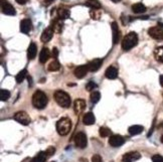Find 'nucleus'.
<instances>
[{
    "instance_id": "14",
    "label": "nucleus",
    "mask_w": 163,
    "mask_h": 162,
    "mask_svg": "<svg viewBox=\"0 0 163 162\" xmlns=\"http://www.w3.org/2000/svg\"><path fill=\"white\" fill-rule=\"evenodd\" d=\"M31 28H32V23L30 19L21 20V22H20V31H21L22 33L27 34L28 32L31 30Z\"/></svg>"
},
{
    "instance_id": "22",
    "label": "nucleus",
    "mask_w": 163,
    "mask_h": 162,
    "mask_svg": "<svg viewBox=\"0 0 163 162\" xmlns=\"http://www.w3.org/2000/svg\"><path fill=\"white\" fill-rule=\"evenodd\" d=\"M58 15H59V18L62 20V19H68L70 18L71 16V12L67 8H59L58 10Z\"/></svg>"
},
{
    "instance_id": "26",
    "label": "nucleus",
    "mask_w": 163,
    "mask_h": 162,
    "mask_svg": "<svg viewBox=\"0 0 163 162\" xmlns=\"http://www.w3.org/2000/svg\"><path fill=\"white\" fill-rule=\"evenodd\" d=\"M85 4L87 6L93 8V9H100L102 6L100 1H98V0H87Z\"/></svg>"
},
{
    "instance_id": "13",
    "label": "nucleus",
    "mask_w": 163,
    "mask_h": 162,
    "mask_svg": "<svg viewBox=\"0 0 163 162\" xmlns=\"http://www.w3.org/2000/svg\"><path fill=\"white\" fill-rule=\"evenodd\" d=\"M54 32L55 30L52 29V27H48L46 29H44L42 33V36H40V40L42 42H48L54 36Z\"/></svg>"
},
{
    "instance_id": "11",
    "label": "nucleus",
    "mask_w": 163,
    "mask_h": 162,
    "mask_svg": "<svg viewBox=\"0 0 163 162\" xmlns=\"http://www.w3.org/2000/svg\"><path fill=\"white\" fill-rule=\"evenodd\" d=\"M88 72H89L88 64H82V66H79L78 68H76L74 74L76 76V78L83 79L84 77L88 74Z\"/></svg>"
},
{
    "instance_id": "19",
    "label": "nucleus",
    "mask_w": 163,
    "mask_h": 162,
    "mask_svg": "<svg viewBox=\"0 0 163 162\" xmlns=\"http://www.w3.org/2000/svg\"><path fill=\"white\" fill-rule=\"evenodd\" d=\"M50 58H51V52L48 50V48L43 47L39 55V62L42 63H46Z\"/></svg>"
},
{
    "instance_id": "8",
    "label": "nucleus",
    "mask_w": 163,
    "mask_h": 162,
    "mask_svg": "<svg viewBox=\"0 0 163 162\" xmlns=\"http://www.w3.org/2000/svg\"><path fill=\"white\" fill-rule=\"evenodd\" d=\"M1 9L2 12L6 15H15V8L7 2V0H1Z\"/></svg>"
},
{
    "instance_id": "38",
    "label": "nucleus",
    "mask_w": 163,
    "mask_h": 162,
    "mask_svg": "<svg viewBox=\"0 0 163 162\" xmlns=\"http://www.w3.org/2000/svg\"><path fill=\"white\" fill-rule=\"evenodd\" d=\"M54 1H55V0H44L43 4H44V5H46V6H48V5H50V4H51Z\"/></svg>"
},
{
    "instance_id": "3",
    "label": "nucleus",
    "mask_w": 163,
    "mask_h": 162,
    "mask_svg": "<svg viewBox=\"0 0 163 162\" xmlns=\"http://www.w3.org/2000/svg\"><path fill=\"white\" fill-rule=\"evenodd\" d=\"M72 129V122L68 118H62L56 123V131L60 136H66Z\"/></svg>"
},
{
    "instance_id": "28",
    "label": "nucleus",
    "mask_w": 163,
    "mask_h": 162,
    "mask_svg": "<svg viewBox=\"0 0 163 162\" xmlns=\"http://www.w3.org/2000/svg\"><path fill=\"white\" fill-rule=\"evenodd\" d=\"M26 76H27V71L26 70H22V71H20L17 76H16V82H17L18 84L20 83H22L23 82V80L26 78Z\"/></svg>"
},
{
    "instance_id": "33",
    "label": "nucleus",
    "mask_w": 163,
    "mask_h": 162,
    "mask_svg": "<svg viewBox=\"0 0 163 162\" xmlns=\"http://www.w3.org/2000/svg\"><path fill=\"white\" fill-rule=\"evenodd\" d=\"M96 88H97V85L94 82H92V81H90V82L86 85V90L87 91H93L94 89H96Z\"/></svg>"
},
{
    "instance_id": "5",
    "label": "nucleus",
    "mask_w": 163,
    "mask_h": 162,
    "mask_svg": "<svg viewBox=\"0 0 163 162\" xmlns=\"http://www.w3.org/2000/svg\"><path fill=\"white\" fill-rule=\"evenodd\" d=\"M14 119L17 121L18 123L24 125V126H26V125H29L30 121H31L30 117L28 116L27 113L24 112V111H19L17 113H15Z\"/></svg>"
},
{
    "instance_id": "10",
    "label": "nucleus",
    "mask_w": 163,
    "mask_h": 162,
    "mask_svg": "<svg viewBox=\"0 0 163 162\" xmlns=\"http://www.w3.org/2000/svg\"><path fill=\"white\" fill-rule=\"evenodd\" d=\"M141 158V154L139 152H129V153H126L124 154V156L122 157V161L123 162H134L138 159Z\"/></svg>"
},
{
    "instance_id": "41",
    "label": "nucleus",
    "mask_w": 163,
    "mask_h": 162,
    "mask_svg": "<svg viewBox=\"0 0 163 162\" xmlns=\"http://www.w3.org/2000/svg\"><path fill=\"white\" fill-rule=\"evenodd\" d=\"M112 1H113L114 3H118V2H120L121 0H112Z\"/></svg>"
},
{
    "instance_id": "23",
    "label": "nucleus",
    "mask_w": 163,
    "mask_h": 162,
    "mask_svg": "<svg viewBox=\"0 0 163 162\" xmlns=\"http://www.w3.org/2000/svg\"><path fill=\"white\" fill-rule=\"evenodd\" d=\"M132 11L134 13H143L146 11V6L142 3H135L132 5Z\"/></svg>"
},
{
    "instance_id": "36",
    "label": "nucleus",
    "mask_w": 163,
    "mask_h": 162,
    "mask_svg": "<svg viewBox=\"0 0 163 162\" xmlns=\"http://www.w3.org/2000/svg\"><path fill=\"white\" fill-rule=\"evenodd\" d=\"M55 152V149L54 147H48L47 150L46 151V153L47 156H51Z\"/></svg>"
},
{
    "instance_id": "1",
    "label": "nucleus",
    "mask_w": 163,
    "mask_h": 162,
    "mask_svg": "<svg viewBox=\"0 0 163 162\" xmlns=\"http://www.w3.org/2000/svg\"><path fill=\"white\" fill-rule=\"evenodd\" d=\"M47 104V97L42 91H36L32 96V105L36 109H43Z\"/></svg>"
},
{
    "instance_id": "9",
    "label": "nucleus",
    "mask_w": 163,
    "mask_h": 162,
    "mask_svg": "<svg viewBox=\"0 0 163 162\" xmlns=\"http://www.w3.org/2000/svg\"><path fill=\"white\" fill-rule=\"evenodd\" d=\"M125 139L120 135H113L110 137L109 139V144L111 145L112 147H120L124 144Z\"/></svg>"
},
{
    "instance_id": "30",
    "label": "nucleus",
    "mask_w": 163,
    "mask_h": 162,
    "mask_svg": "<svg viewBox=\"0 0 163 162\" xmlns=\"http://www.w3.org/2000/svg\"><path fill=\"white\" fill-rule=\"evenodd\" d=\"M9 98H10V92L8 90L1 89L0 90V99H1V101H7Z\"/></svg>"
},
{
    "instance_id": "40",
    "label": "nucleus",
    "mask_w": 163,
    "mask_h": 162,
    "mask_svg": "<svg viewBox=\"0 0 163 162\" xmlns=\"http://www.w3.org/2000/svg\"><path fill=\"white\" fill-rule=\"evenodd\" d=\"M159 83H160V86L163 87V75H161L159 77Z\"/></svg>"
},
{
    "instance_id": "17",
    "label": "nucleus",
    "mask_w": 163,
    "mask_h": 162,
    "mask_svg": "<svg viewBox=\"0 0 163 162\" xmlns=\"http://www.w3.org/2000/svg\"><path fill=\"white\" fill-rule=\"evenodd\" d=\"M112 32H113V43L116 44L120 39V30H119V26H118L117 22H112Z\"/></svg>"
},
{
    "instance_id": "31",
    "label": "nucleus",
    "mask_w": 163,
    "mask_h": 162,
    "mask_svg": "<svg viewBox=\"0 0 163 162\" xmlns=\"http://www.w3.org/2000/svg\"><path fill=\"white\" fill-rule=\"evenodd\" d=\"M99 133H100V136L102 137H108L111 135V130L106 127H101L99 130Z\"/></svg>"
},
{
    "instance_id": "35",
    "label": "nucleus",
    "mask_w": 163,
    "mask_h": 162,
    "mask_svg": "<svg viewBox=\"0 0 163 162\" xmlns=\"http://www.w3.org/2000/svg\"><path fill=\"white\" fill-rule=\"evenodd\" d=\"M92 162H102V157L99 154H95L92 157Z\"/></svg>"
},
{
    "instance_id": "7",
    "label": "nucleus",
    "mask_w": 163,
    "mask_h": 162,
    "mask_svg": "<svg viewBox=\"0 0 163 162\" xmlns=\"http://www.w3.org/2000/svg\"><path fill=\"white\" fill-rule=\"evenodd\" d=\"M75 143L77 145V147L82 148V149L87 146L88 140H87V136H86L85 133L80 132V133H78V134H76V136H75Z\"/></svg>"
},
{
    "instance_id": "25",
    "label": "nucleus",
    "mask_w": 163,
    "mask_h": 162,
    "mask_svg": "<svg viewBox=\"0 0 163 162\" xmlns=\"http://www.w3.org/2000/svg\"><path fill=\"white\" fill-rule=\"evenodd\" d=\"M46 157H47V155H46V152L40 151L33 157V159L31 160V162H46Z\"/></svg>"
},
{
    "instance_id": "16",
    "label": "nucleus",
    "mask_w": 163,
    "mask_h": 162,
    "mask_svg": "<svg viewBox=\"0 0 163 162\" xmlns=\"http://www.w3.org/2000/svg\"><path fill=\"white\" fill-rule=\"evenodd\" d=\"M105 76L106 78H108L110 80H115L118 77V68L114 66L109 67L105 72Z\"/></svg>"
},
{
    "instance_id": "4",
    "label": "nucleus",
    "mask_w": 163,
    "mask_h": 162,
    "mask_svg": "<svg viewBox=\"0 0 163 162\" xmlns=\"http://www.w3.org/2000/svg\"><path fill=\"white\" fill-rule=\"evenodd\" d=\"M55 100L63 108H68L71 106V97L64 91H56L55 93Z\"/></svg>"
},
{
    "instance_id": "32",
    "label": "nucleus",
    "mask_w": 163,
    "mask_h": 162,
    "mask_svg": "<svg viewBox=\"0 0 163 162\" xmlns=\"http://www.w3.org/2000/svg\"><path fill=\"white\" fill-rule=\"evenodd\" d=\"M63 28V24L59 22V20H55L54 23H52V29L56 32H60Z\"/></svg>"
},
{
    "instance_id": "42",
    "label": "nucleus",
    "mask_w": 163,
    "mask_h": 162,
    "mask_svg": "<svg viewBox=\"0 0 163 162\" xmlns=\"http://www.w3.org/2000/svg\"><path fill=\"white\" fill-rule=\"evenodd\" d=\"M160 140H161V142H162V143H163V135H162V136H161V139H160Z\"/></svg>"
},
{
    "instance_id": "18",
    "label": "nucleus",
    "mask_w": 163,
    "mask_h": 162,
    "mask_svg": "<svg viewBox=\"0 0 163 162\" xmlns=\"http://www.w3.org/2000/svg\"><path fill=\"white\" fill-rule=\"evenodd\" d=\"M36 52H37V47L34 42H31L29 46L27 48V59H33L36 56Z\"/></svg>"
},
{
    "instance_id": "12",
    "label": "nucleus",
    "mask_w": 163,
    "mask_h": 162,
    "mask_svg": "<svg viewBox=\"0 0 163 162\" xmlns=\"http://www.w3.org/2000/svg\"><path fill=\"white\" fill-rule=\"evenodd\" d=\"M85 109H86V101L85 100L78 99V100L75 101L74 110H75V113L77 115H79V114H81V113H83Z\"/></svg>"
},
{
    "instance_id": "29",
    "label": "nucleus",
    "mask_w": 163,
    "mask_h": 162,
    "mask_svg": "<svg viewBox=\"0 0 163 162\" xmlns=\"http://www.w3.org/2000/svg\"><path fill=\"white\" fill-rule=\"evenodd\" d=\"M101 99V94L98 91H94L91 94V102L93 104H96L100 101Z\"/></svg>"
},
{
    "instance_id": "24",
    "label": "nucleus",
    "mask_w": 163,
    "mask_h": 162,
    "mask_svg": "<svg viewBox=\"0 0 163 162\" xmlns=\"http://www.w3.org/2000/svg\"><path fill=\"white\" fill-rule=\"evenodd\" d=\"M155 59L159 63H163V46H158L154 50Z\"/></svg>"
},
{
    "instance_id": "37",
    "label": "nucleus",
    "mask_w": 163,
    "mask_h": 162,
    "mask_svg": "<svg viewBox=\"0 0 163 162\" xmlns=\"http://www.w3.org/2000/svg\"><path fill=\"white\" fill-rule=\"evenodd\" d=\"M58 55H59V50H58V48L54 47V48H52V51H51V56H52V58H54L55 59H56V58H58Z\"/></svg>"
},
{
    "instance_id": "34",
    "label": "nucleus",
    "mask_w": 163,
    "mask_h": 162,
    "mask_svg": "<svg viewBox=\"0 0 163 162\" xmlns=\"http://www.w3.org/2000/svg\"><path fill=\"white\" fill-rule=\"evenodd\" d=\"M152 161L153 162H163V157L159 154L153 155L152 156Z\"/></svg>"
},
{
    "instance_id": "15",
    "label": "nucleus",
    "mask_w": 163,
    "mask_h": 162,
    "mask_svg": "<svg viewBox=\"0 0 163 162\" xmlns=\"http://www.w3.org/2000/svg\"><path fill=\"white\" fill-rule=\"evenodd\" d=\"M102 63H103V60L100 59H95L91 60V62L88 63L89 72H97L101 68Z\"/></svg>"
},
{
    "instance_id": "6",
    "label": "nucleus",
    "mask_w": 163,
    "mask_h": 162,
    "mask_svg": "<svg viewBox=\"0 0 163 162\" xmlns=\"http://www.w3.org/2000/svg\"><path fill=\"white\" fill-rule=\"evenodd\" d=\"M148 34L156 40H163V29L159 26H154L149 28Z\"/></svg>"
},
{
    "instance_id": "20",
    "label": "nucleus",
    "mask_w": 163,
    "mask_h": 162,
    "mask_svg": "<svg viewBox=\"0 0 163 162\" xmlns=\"http://www.w3.org/2000/svg\"><path fill=\"white\" fill-rule=\"evenodd\" d=\"M83 122L85 125H93L95 124L96 122V118L95 116L92 112H89V113H86L84 115V118H83Z\"/></svg>"
},
{
    "instance_id": "2",
    "label": "nucleus",
    "mask_w": 163,
    "mask_h": 162,
    "mask_svg": "<svg viewBox=\"0 0 163 162\" xmlns=\"http://www.w3.org/2000/svg\"><path fill=\"white\" fill-rule=\"evenodd\" d=\"M138 43V35L135 32H129L122 40V48L124 50H130Z\"/></svg>"
},
{
    "instance_id": "39",
    "label": "nucleus",
    "mask_w": 163,
    "mask_h": 162,
    "mask_svg": "<svg viewBox=\"0 0 163 162\" xmlns=\"http://www.w3.org/2000/svg\"><path fill=\"white\" fill-rule=\"evenodd\" d=\"M16 2H17L18 4H21V5H23V4L26 3V0H15Z\"/></svg>"
},
{
    "instance_id": "27",
    "label": "nucleus",
    "mask_w": 163,
    "mask_h": 162,
    "mask_svg": "<svg viewBox=\"0 0 163 162\" xmlns=\"http://www.w3.org/2000/svg\"><path fill=\"white\" fill-rule=\"evenodd\" d=\"M47 68H48V71L50 72H56L60 68V64L56 59H54L50 64H48Z\"/></svg>"
},
{
    "instance_id": "21",
    "label": "nucleus",
    "mask_w": 163,
    "mask_h": 162,
    "mask_svg": "<svg viewBox=\"0 0 163 162\" xmlns=\"http://www.w3.org/2000/svg\"><path fill=\"white\" fill-rule=\"evenodd\" d=\"M144 130V127L141 126V125H133V126L129 127L128 131L130 135H138L142 133Z\"/></svg>"
}]
</instances>
